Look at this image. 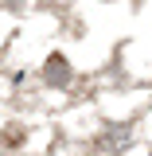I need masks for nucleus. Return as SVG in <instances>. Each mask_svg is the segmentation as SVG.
Returning <instances> with one entry per match:
<instances>
[{
    "mask_svg": "<svg viewBox=\"0 0 152 156\" xmlns=\"http://www.w3.org/2000/svg\"><path fill=\"white\" fill-rule=\"evenodd\" d=\"M47 82H55V86H66V82H70V70H66V58L62 55L47 58Z\"/></svg>",
    "mask_w": 152,
    "mask_h": 156,
    "instance_id": "nucleus-1",
    "label": "nucleus"
},
{
    "mask_svg": "<svg viewBox=\"0 0 152 156\" xmlns=\"http://www.w3.org/2000/svg\"><path fill=\"white\" fill-rule=\"evenodd\" d=\"M19 140H23V129L19 125H8L4 129V144H19Z\"/></svg>",
    "mask_w": 152,
    "mask_h": 156,
    "instance_id": "nucleus-2",
    "label": "nucleus"
}]
</instances>
